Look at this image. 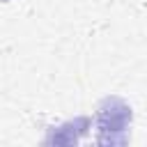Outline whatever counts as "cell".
I'll use <instances>...</instances> for the list:
<instances>
[{
  "instance_id": "obj_2",
  "label": "cell",
  "mask_w": 147,
  "mask_h": 147,
  "mask_svg": "<svg viewBox=\"0 0 147 147\" xmlns=\"http://www.w3.org/2000/svg\"><path fill=\"white\" fill-rule=\"evenodd\" d=\"M87 126H90V117H76V119L57 126V131H51L46 142H64V145L78 142L87 133Z\"/></svg>"
},
{
  "instance_id": "obj_1",
  "label": "cell",
  "mask_w": 147,
  "mask_h": 147,
  "mask_svg": "<svg viewBox=\"0 0 147 147\" xmlns=\"http://www.w3.org/2000/svg\"><path fill=\"white\" fill-rule=\"evenodd\" d=\"M133 113L131 106L119 96H106L94 115L96 142L99 145H124L129 142V126Z\"/></svg>"
}]
</instances>
